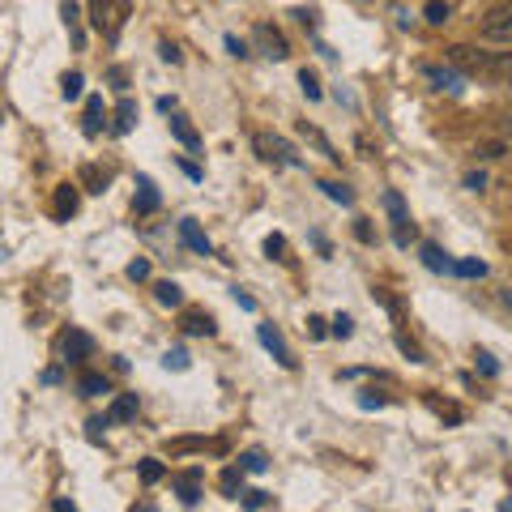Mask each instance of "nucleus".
I'll return each instance as SVG.
<instances>
[{"label": "nucleus", "mask_w": 512, "mask_h": 512, "mask_svg": "<svg viewBox=\"0 0 512 512\" xmlns=\"http://www.w3.org/2000/svg\"><path fill=\"white\" fill-rule=\"evenodd\" d=\"M256 150H261L265 163H278V167H299V154L286 146L282 137H269V133H256Z\"/></svg>", "instance_id": "nucleus-3"}, {"label": "nucleus", "mask_w": 512, "mask_h": 512, "mask_svg": "<svg viewBox=\"0 0 512 512\" xmlns=\"http://www.w3.org/2000/svg\"><path fill=\"white\" fill-rule=\"evenodd\" d=\"M239 483H244V470H227L222 474V495H227V500H239V495H244Z\"/></svg>", "instance_id": "nucleus-21"}, {"label": "nucleus", "mask_w": 512, "mask_h": 512, "mask_svg": "<svg viewBox=\"0 0 512 512\" xmlns=\"http://www.w3.org/2000/svg\"><path fill=\"white\" fill-rule=\"evenodd\" d=\"M175 491H180V500L188 508H197L201 504V470H188V474L175 478Z\"/></svg>", "instance_id": "nucleus-7"}, {"label": "nucleus", "mask_w": 512, "mask_h": 512, "mask_svg": "<svg viewBox=\"0 0 512 512\" xmlns=\"http://www.w3.org/2000/svg\"><path fill=\"white\" fill-rule=\"evenodd\" d=\"M227 52H231V56H239V60H244V56H248V43H239L235 35H227Z\"/></svg>", "instance_id": "nucleus-35"}, {"label": "nucleus", "mask_w": 512, "mask_h": 512, "mask_svg": "<svg viewBox=\"0 0 512 512\" xmlns=\"http://www.w3.org/2000/svg\"><path fill=\"white\" fill-rule=\"evenodd\" d=\"M154 295H158V303H167V308H180V303H184V291L175 282H158Z\"/></svg>", "instance_id": "nucleus-17"}, {"label": "nucleus", "mask_w": 512, "mask_h": 512, "mask_svg": "<svg viewBox=\"0 0 512 512\" xmlns=\"http://www.w3.org/2000/svg\"><path fill=\"white\" fill-rule=\"evenodd\" d=\"M60 355H64V363H82V359L94 355V338L82 333V329H69L64 333V342H60Z\"/></svg>", "instance_id": "nucleus-5"}, {"label": "nucleus", "mask_w": 512, "mask_h": 512, "mask_svg": "<svg viewBox=\"0 0 512 512\" xmlns=\"http://www.w3.org/2000/svg\"><path fill=\"white\" fill-rule=\"evenodd\" d=\"M60 94H64V99H82V73H64Z\"/></svg>", "instance_id": "nucleus-22"}, {"label": "nucleus", "mask_w": 512, "mask_h": 512, "mask_svg": "<svg viewBox=\"0 0 512 512\" xmlns=\"http://www.w3.org/2000/svg\"><path fill=\"white\" fill-rule=\"evenodd\" d=\"M154 210H158V188L141 175L137 180V214H154Z\"/></svg>", "instance_id": "nucleus-12"}, {"label": "nucleus", "mask_w": 512, "mask_h": 512, "mask_svg": "<svg viewBox=\"0 0 512 512\" xmlns=\"http://www.w3.org/2000/svg\"><path fill=\"white\" fill-rule=\"evenodd\" d=\"M427 22H431V26H444V22H448V5L431 0V5H427Z\"/></svg>", "instance_id": "nucleus-28"}, {"label": "nucleus", "mask_w": 512, "mask_h": 512, "mask_svg": "<svg viewBox=\"0 0 512 512\" xmlns=\"http://www.w3.org/2000/svg\"><path fill=\"white\" fill-rule=\"evenodd\" d=\"M141 478H146V483H158V478H163V466H158L154 457H150V461H141Z\"/></svg>", "instance_id": "nucleus-30"}, {"label": "nucleus", "mask_w": 512, "mask_h": 512, "mask_svg": "<svg viewBox=\"0 0 512 512\" xmlns=\"http://www.w3.org/2000/svg\"><path fill=\"white\" fill-rule=\"evenodd\" d=\"M133 414H137V393H124L120 402L107 410V423H128V419H133Z\"/></svg>", "instance_id": "nucleus-13"}, {"label": "nucleus", "mask_w": 512, "mask_h": 512, "mask_svg": "<svg viewBox=\"0 0 512 512\" xmlns=\"http://www.w3.org/2000/svg\"><path fill=\"white\" fill-rule=\"evenodd\" d=\"M320 188H325V197H329V201H338V205H355V192H350L346 184H338V180H325Z\"/></svg>", "instance_id": "nucleus-18"}, {"label": "nucleus", "mask_w": 512, "mask_h": 512, "mask_svg": "<svg viewBox=\"0 0 512 512\" xmlns=\"http://www.w3.org/2000/svg\"><path fill=\"white\" fill-rule=\"evenodd\" d=\"M99 116H103V99H90V103H86V133H90V137L99 133Z\"/></svg>", "instance_id": "nucleus-23"}, {"label": "nucleus", "mask_w": 512, "mask_h": 512, "mask_svg": "<svg viewBox=\"0 0 512 512\" xmlns=\"http://www.w3.org/2000/svg\"><path fill=\"white\" fill-rule=\"evenodd\" d=\"M448 56L466 73L483 77V82H508L512 77V52H478V47L457 43V47H448Z\"/></svg>", "instance_id": "nucleus-1"}, {"label": "nucleus", "mask_w": 512, "mask_h": 512, "mask_svg": "<svg viewBox=\"0 0 512 512\" xmlns=\"http://www.w3.org/2000/svg\"><path fill=\"white\" fill-rule=\"evenodd\" d=\"M299 86H303V94H308L312 103L320 99V82H316V73H308V69H303V73H299Z\"/></svg>", "instance_id": "nucleus-26"}, {"label": "nucleus", "mask_w": 512, "mask_h": 512, "mask_svg": "<svg viewBox=\"0 0 512 512\" xmlns=\"http://www.w3.org/2000/svg\"><path fill=\"white\" fill-rule=\"evenodd\" d=\"M128 278H133V282H146V278H150V261H133V265H128Z\"/></svg>", "instance_id": "nucleus-33"}, {"label": "nucleus", "mask_w": 512, "mask_h": 512, "mask_svg": "<svg viewBox=\"0 0 512 512\" xmlns=\"http://www.w3.org/2000/svg\"><path fill=\"white\" fill-rule=\"evenodd\" d=\"M350 333H355V320H350V316L333 320V338H350Z\"/></svg>", "instance_id": "nucleus-31"}, {"label": "nucleus", "mask_w": 512, "mask_h": 512, "mask_svg": "<svg viewBox=\"0 0 512 512\" xmlns=\"http://www.w3.org/2000/svg\"><path fill=\"white\" fill-rule=\"evenodd\" d=\"M423 265L436 269V274H457V261H448L436 244H423Z\"/></svg>", "instance_id": "nucleus-11"}, {"label": "nucleus", "mask_w": 512, "mask_h": 512, "mask_svg": "<svg viewBox=\"0 0 512 512\" xmlns=\"http://www.w3.org/2000/svg\"><path fill=\"white\" fill-rule=\"evenodd\" d=\"M184 333H197V338H210L214 333V320L205 312H184Z\"/></svg>", "instance_id": "nucleus-14"}, {"label": "nucleus", "mask_w": 512, "mask_h": 512, "mask_svg": "<svg viewBox=\"0 0 512 512\" xmlns=\"http://www.w3.org/2000/svg\"><path fill=\"white\" fill-rule=\"evenodd\" d=\"M158 56H163L167 64H180V47H175V43H158Z\"/></svg>", "instance_id": "nucleus-34"}, {"label": "nucleus", "mask_w": 512, "mask_h": 512, "mask_svg": "<svg viewBox=\"0 0 512 512\" xmlns=\"http://www.w3.org/2000/svg\"><path fill=\"white\" fill-rule=\"evenodd\" d=\"M384 210H389V218H393V244L397 248H410L414 227H410V214H406L402 192H384Z\"/></svg>", "instance_id": "nucleus-2"}, {"label": "nucleus", "mask_w": 512, "mask_h": 512, "mask_svg": "<svg viewBox=\"0 0 512 512\" xmlns=\"http://www.w3.org/2000/svg\"><path fill=\"white\" fill-rule=\"evenodd\" d=\"M308 329H312V338H325V320L320 316H308Z\"/></svg>", "instance_id": "nucleus-37"}, {"label": "nucleus", "mask_w": 512, "mask_h": 512, "mask_svg": "<svg viewBox=\"0 0 512 512\" xmlns=\"http://www.w3.org/2000/svg\"><path fill=\"white\" fill-rule=\"evenodd\" d=\"M239 500H244V508H269V504H274V495H269V491H244Z\"/></svg>", "instance_id": "nucleus-24"}, {"label": "nucleus", "mask_w": 512, "mask_h": 512, "mask_svg": "<svg viewBox=\"0 0 512 512\" xmlns=\"http://www.w3.org/2000/svg\"><path fill=\"white\" fill-rule=\"evenodd\" d=\"M235 303H239V308H244V312H252V308H256L252 295H244V291H239V286H235Z\"/></svg>", "instance_id": "nucleus-38"}, {"label": "nucleus", "mask_w": 512, "mask_h": 512, "mask_svg": "<svg viewBox=\"0 0 512 512\" xmlns=\"http://www.w3.org/2000/svg\"><path fill=\"white\" fill-rule=\"evenodd\" d=\"M265 466H269V461H265L261 448H252V453L239 457V470H244V474H265Z\"/></svg>", "instance_id": "nucleus-20"}, {"label": "nucleus", "mask_w": 512, "mask_h": 512, "mask_svg": "<svg viewBox=\"0 0 512 512\" xmlns=\"http://www.w3.org/2000/svg\"><path fill=\"white\" fill-rule=\"evenodd\" d=\"M56 214H60V218L77 214V188H73V184H64V188L56 192Z\"/></svg>", "instance_id": "nucleus-16"}, {"label": "nucleus", "mask_w": 512, "mask_h": 512, "mask_svg": "<svg viewBox=\"0 0 512 512\" xmlns=\"http://www.w3.org/2000/svg\"><path fill=\"white\" fill-rule=\"evenodd\" d=\"M163 363L175 367V372H184V367H188V355H184L180 346H175V350H167V355H163Z\"/></svg>", "instance_id": "nucleus-29"}, {"label": "nucleus", "mask_w": 512, "mask_h": 512, "mask_svg": "<svg viewBox=\"0 0 512 512\" xmlns=\"http://www.w3.org/2000/svg\"><path fill=\"white\" fill-rule=\"evenodd\" d=\"M265 252L278 256V261H286V256H282V252H286V239H282V235H269V239H265Z\"/></svg>", "instance_id": "nucleus-32"}, {"label": "nucleus", "mask_w": 512, "mask_h": 512, "mask_svg": "<svg viewBox=\"0 0 512 512\" xmlns=\"http://www.w3.org/2000/svg\"><path fill=\"white\" fill-rule=\"evenodd\" d=\"M256 43L265 47V56H269V60H286V39L278 35L274 26H256Z\"/></svg>", "instance_id": "nucleus-8"}, {"label": "nucleus", "mask_w": 512, "mask_h": 512, "mask_svg": "<svg viewBox=\"0 0 512 512\" xmlns=\"http://www.w3.org/2000/svg\"><path fill=\"white\" fill-rule=\"evenodd\" d=\"M256 333H261V346L269 350V355H274L282 367H295V359H291V350H286V342H282V333H278V325H256Z\"/></svg>", "instance_id": "nucleus-6"}, {"label": "nucleus", "mask_w": 512, "mask_h": 512, "mask_svg": "<svg viewBox=\"0 0 512 512\" xmlns=\"http://www.w3.org/2000/svg\"><path fill=\"white\" fill-rule=\"evenodd\" d=\"M483 35H487V39H495V43H512V0H508V5L487 9V18H483Z\"/></svg>", "instance_id": "nucleus-4"}, {"label": "nucleus", "mask_w": 512, "mask_h": 512, "mask_svg": "<svg viewBox=\"0 0 512 512\" xmlns=\"http://www.w3.org/2000/svg\"><path fill=\"white\" fill-rule=\"evenodd\" d=\"M457 274H461V278H483L487 265H483V261H457Z\"/></svg>", "instance_id": "nucleus-27"}, {"label": "nucleus", "mask_w": 512, "mask_h": 512, "mask_svg": "<svg viewBox=\"0 0 512 512\" xmlns=\"http://www.w3.org/2000/svg\"><path fill=\"white\" fill-rule=\"evenodd\" d=\"M133 124H137V103H133V99H124L120 111H116V133H128Z\"/></svg>", "instance_id": "nucleus-19"}, {"label": "nucleus", "mask_w": 512, "mask_h": 512, "mask_svg": "<svg viewBox=\"0 0 512 512\" xmlns=\"http://www.w3.org/2000/svg\"><path fill=\"white\" fill-rule=\"evenodd\" d=\"M180 239H184V244H188L192 252H197V256H210V252H214V248H210V239L201 235V227H197L192 218H184V222H180Z\"/></svg>", "instance_id": "nucleus-10"}, {"label": "nucleus", "mask_w": 512, "mask_h": 512, "mask_svg": "<svg viewBox=\"0 0 512 512\" xmlns=\"http://www.w3.org/2000/svg\"><path fill=\"white\" fill-rule=\"evenodd\" d=\"M478 367H483V372H487V376H495V372H500V367H495V359L487 355V350H478Z\"/></svg>", "instance_id": "nucleus-36"}, {"label": "nucleus", "mask_w": 512, "mask_h": 512, "mask_svg": "<svg viewBox=\"0 0 512 512\" xmlns=\"http://www.w3.org/2000/svg\"><path fill=\"white\" fill-rule=\"evenodd\" d=\"M171 133H175V137H180V141H184V146H188V150H197V141H201V137H197V128H192V124H188L184 116H171Z\"/></svg>", "instance_id": "nucleus-15"}, {"label": "nucleus", "mask_w": 512, "mask_h": 512, "mask_svg": "<svg viewBox=\"0 0 512 512\" xmlns=\"http://www.w3.org/2000/svg\"><path fill=\"white\" fill-rule=\"evenodd\" d=\"M423 73H427V77H431V82H436L440 90H453V94H457V90H466V77H461L457 69H440V64H427Z\"/></svg>", "instance_id": "nucleus-9"}, {"label": "nucleus", "mask_w": 512, "mask_h": 512, "mask_svg": "<svg viewBox=\"0 0 512 512\" xmlns=\"http://www.w3.org/2000/svg\"><path fill=\"white\" fill-rule=\"evenodd\" d=\"M107 393V376H82V397H99Z\"/></svg>", "instance_id": "nucleus-25"}, {"label": "nucleus", "mask_w": 512, "mask_h": 512, "mask_svg": "<svg viewBox=\"0 0 512 512\" xmlns=\"http://www.w3.org/2000/svg\"><path fill=\"white\" fill-rule=\"evenodd\" d=\"M0 120H5V107H0Z\"/></svg>", "instance_id": "nucleus-39"}]
</instances>
